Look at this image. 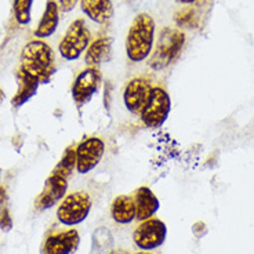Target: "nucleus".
<instances>
[{"label":"nucleus","instance_id":"nucleus-24","mask_svg":"<svg viewBox=\"0 0 254 254\" xmlns=\"http://www.w3.org/2000/svg\"><path fill=\"white\" fill-rule=\"evenodd\" d=\"M77 1H79V0H60V1H58V6H60V8H61L63 11L69 13V11H72V10L76 7Z\"/></svg>","mask_w":254,"mask_h":254},{"label":"nucleus","instance_id":"nucleus-15","mask_svg":"<svg viewBox=\"0 0 254 254\" xmlns=\"http://www.w3.org/2000/svg\"><path fill=\"white\" fill-rule=\"evenodd\" d=\"M112 45H114L112 38H98L93 43H90L84 57L87 68H97L102 63L109 61L112 57Z\"/></svg>","mask_w":254,"mask_h":254},{"label":"nucleus","instance_id":"nucleus-2","mask_svg":"<svg viewBox=\"0 0 254 254\" xmlns=\"http://www.w3.org/2000/svg\"><path fill=\"white\" fill-rule=\"evenodd\" d=\"M155 21L146 13L138 14L130 25L126 38V54L131 63H141L152 53Z\"/></svg>","mask_w":254,"mask_h":254},{"label":"nucleus","instance_id":"nucleus-9","mask_svg":"<svg viewBox=\"0 0 254 254\" xmlns=\"http://www.w3.org/2000/svg\"><path fill=\"white\" fill-rule=\"evenodd\" d=\"M101 84V73L97 68L82 70L72 84V98L77 107H83L93 98Z\"/></svg>","mask_w":254,"mask_h":254},{"label":"nucleus","instance_id":"nucleus-8","mask_svg":"<svg viewBox=\"0 0 254 254\" xmlns=\"http://www.w3.org/2000/svg\"><path fill=\"white\" fill-rule=\"evenodd\" d=\"M105 153V144L98 137H89L76 146V170L80 174H87L100 165Z\"/></svg>","mask_w":254,"mask_h":254},{"label":"nucleus","instance_id":"nucleus-4","mask_svg":"<svg viewBox=\"0 0 254 254\" xmlns=\"http://www.w3.org/2000/svg\"><path fill=\"white\" fill-rule=\"evenodd\" d=\"M90 40H91V33L84 19H75L66 29L64 38L58 45L61 57L66 61H76L87 50Z\"/></svg>","mask_w":254,"mask_h":254},{"label":"nucleus","instance_id":"nucleus-28","mask_svg":"<svg viewBox=\"0 0 254 254\" xmlns=\"http://www.w3.org/2000/svg\"><path fill=\"white\" fill-rule=\"evenodd\" d=\"M4 101V91L0 89V105H1V102Z\"/></svg>","mask_w":254,"mask_h":254},{"label":"nucleus","instance_id":"nucleus-25","mask_svg":"<svg viewBox=\"0 0 254 254\" xmlns=\"http://www.w3.org/2000/svg\"><path fill=\"white\" fill-rule=\"evenodd\" d=\"M192 232H193V235L196 236V238H202V236L207 234L206 224L202 221H197L196 224H193V227H192Z\"/></svg>","mask_w":254,"mask_h":254},{"label":"nucleus","instance_id":"nucleus-11","mask_svg":"<svg viewBox=\"0 0 254 254\" xmlns=\"http://www.w3.org/2000/svg\"><path fill=\"white\" fill-rule=\"evenodd\" d=\"M68 190V183H66V178L57 176V174H53L45 183V188L42 190V193L39 195L36 202H35V207L39 211H43V210L51 209L54 204H57L63 197H65Z\"/></svg>","mask_w":254,"mask_h":254},{"label":"nucleus","instance_id":"nucleus-6","mask_svg":"<svg viewBox=\"0 0 254 254\" xmlns=\"http://www.w3.org/2000/svg\"><path fill=\"white\" fill-rule=\"evenodd\" d=\"M91 210V197L87 192H73L64 197L61 204L58 206V221L73 227L83 222L90 214Z\"/></svg>","mask_w":254,"mask_h":254},{"label":"nucleus","instance_id":"nucleus-7","mask_svg":"<svg viewBox=\"0 0 254 254\" xmlns=\"http://www.w3.org/2000/svg\"><path fill=\"white\" fill-rule=\"evenodd\" d=\"M167 228L163 221L158 218H149L141 222V225L134 231L133 241L135 246L144 252H151L160 248L166 241Z\"/></svg>","mask_w":254,"mask_h":254},{"label":"nucleus","instance_id":"nucleus-10","mask_svg":"<svg viewBox=\"0 0 254 254\" xmlns=\"http://www.w3.org/2000/svg\"><path fill=\"white\" fill-rule=\"evenodd\" d=\"M151 90L152 86L146 77H135L127 83L123 91V101L127 111H130L134 115H140L148 101Z\"/></svg>","mask_w":254,"mask_h":254},{"label":"nucleus","instance_id":"nucleus-12","mask_svg":"<svg viewBox=\"0 0 254 254\" xmlns=\"http://www.w3.org/2000/svg\"><path fill=\"white\" fill-rule=\"evenodd\" d=\"M80 245V236L76 229H68L64 232L47 236L43 243V254H73Z\"/></svg>","mask_w":254,"mask_h":254},{"label":"nucleus","instance_id":"nucleus-16","mask_svg":"<svg viewBox=\"0 0 254 254\" xmlns=\"http://www.w3.org/2000/svg\"><path fill=\"white\" fill-rule=\"evenodd\" d=\"M82 11L95 24H107L114 17L112 0H80Z\"/></svg>","mask_w":254,"mask_h":254},{"label":"nucleus","instance_id":"nucleus-13","mask_svg":"<svg viewBox=\"0 0 254 254\" xmlns=\"http://www.w3.org/2000/svg\"><path fill=\"white\" fill-rule=\"evenodd\" d=\"M133 199L135 203V218L141 222L152 218L160 207L156 195L146 187H141L135 190Z\"/></svg>","mask_w":254,"mask_h":254},{"label":"nucleus","instance_id":"nucleus-29","mask_svg":"<svg viewBox=\"0 0 254 254\" xmlns=\"http://www.w3.org/2000/svg\"><path fill=\"white\" fill-rule=\"evenodd\" d=\"M118 254H125V253H118ZM135 254H151V253H146V252H140V253H135Z\"/></svg>","mask_w":254,"mask_h":254},{"label":"nucleus","instance_id":"nucleus-22","mask_svg":"<svg viewBox=\"0 0 254 254\" xmlns=\"http://www.w3.org/2000/svg\"><path fill=\"white\" fill-rule=\"evenodd\" d=\"M195 13L192 8H188V10H183L176 15V21H177L178 26H193V22H195Z\"/></svg>","mask_w":254,"mask_h":254},{"label":"nucleus","instance_id":"nucleus-23","mask_svg":"<svg viewBox=\"0 0 254 254\" xmlns=\"http://www.w3.org/2000/svg\"><path fill=\"white\" fill-rule=\"evenodd\" d=\"M13 227V221H11V217L8 214L7 209H1L0 211V228L3 231H10Z\"/></svg>","mask_w":254,"mask_h":254},{"label":"nucleus","instance_id":"nucleus-18","mask_svg":"<svg viewBox=\"0 0 254 254\" xmlns=\"http://www.w3.org/2000/svg\"><path fill=\"white\" fill-rule=\"evenodd\" d=\"M111 216L118 224H130L135 220V203L133 197L126 195L115 197L111 207Z\"/></svg>","mask_w":254,"mask_h":254},{"label":"nucleus","instance_id":"nucleus-26","mask_svg":"<svg viewBox=\"0 0 254 254\" xmlns=\"http://www.w3.org/2000/svg\"><path fill=\"white\" fill-rule=\"evenodd\" d=\"M6 190L3 188V187H0V203H4V200H6Z\"/></svg>","mask_w":254,"mask_h":254},{"label":"nucleus","instance_id":"nucleus-17","mask_svg":"<svg viewBox=\"0 0 254 254\" xmlns=\"http://www.w3.org/2000/svg\"><path fill=\"white\" fill-rule=\"evenodd\" d=\"M17 82H18V90H17V93H15L13 100H11V105H13L14 108H19L25 102L29 101L32 97L36 94L39 84H40L35 77L28 75L21 68L17 69Z\"/></svg>","mask_w":254,"mask_h":254},{"label":"nucleus","instance_id":"nucleus-21","mask_svg":"<svg viewBox=\"0 0 254 254\" xmlns=\"http://www.w3.org/2000/svg\"><path fill=\"white\" fill-rule=\"evenodd\" d=\"M93 246L97 252H104L112 248V236L108 229L100 228L95 231L93 235Z\"/></svg>","mask_w":254,"mask_h":254},{"label":"nucleus","instance_id":"nucleus-3","mask_svg":"<svg viewBox=\"0 0 254 254\" xmlns=\"http://www.w3.org/2000/svg\"><path fill=\"white\" fill-rule=\"evenodd\" d=\"M185 45V33L177 28H163L159 33L156 47L149 60V66L155 70L166 69L181 54Z\"/></svg>","mask_w":254,"mask_h":254},{"label":"nucleus","instance_id":"nucleus-20","mask_svg":"<svg viewBox=\"0 0 254 254\" xmlns=\"http://www.w3.org/2000/svg\"><path fill=\"white\" fill-rule=\"evenodd\" d=\"M33 0H14V15L19 25L31 22V11Z\"/></svg>","mask_w":254,"mask_h":254},{"label":"nucleus","instance_id":"nucleus-5","mask_svg":"<svg viewBox=\"0 0 254 254\" xmlns=\"http://www.w3.org/2000/svg\"><path fill=\"white\" fill-rule=\"evenodd\" d=\"M172 111V100L162 87H152L145 107L141 111V121L148 128H159L165 125Z\"/></svg>","mask_w":254,"mask_h":254},{"label":"nucleus","instance_id":"nucleus-27","mask_svg":"<svg viewBox=\"0 0 254 254\" xmlns=\"http://www.w3.org/2000/svg\"><path fill=\"white\" fill-rule=\"evenodd\" d=\"M178 3H183V4H192V3H195L197 0H177Z\"/></svg>","mask_w":254,"mask_h":254},{"label":"nucleus","instance_id":"nucleus-19","mask_svg":"<svg viewBox=\"0 0 254 254\" xmlns=\"http://www.w3.org/2000/svg\"><path fill=\"white\" fill-rule=\"evenodd\" d=\"M75 169H76V146H68L57 166L54 167L53 174H57L68 180Z\"/></svg>","mask_w":254,"mask_h":254},{"label":"nucleus","instance_id":"nucleus-14","mask_svg":"<svg viewBox=\"0 0 254 254\" xmlns=\"http://www.w3.org/2000/svg\"><path fill=\"white\" fill-rule=\"evenodd\" d=\"M60 24V6L56 0H47L46 1L45 13L40 18V22L33 32L35 38L46 39L53 36L57 31Z\"/></svg>","mask_w":254,"mask_h":254},{"label":"nucleus","instance_id":"nucleus-1","mask_svg":"<svg viewBox=\"0 0 254 254\" xmlns=\"http://www.w3.org/2000/svg\"><path fill=\"white\" fill-rule=\"evenodd\" d=\"M19 68L35 77L40 84L49 83L57 70L54 50L40 39L28 42L21 51Z\"/></svg>","mask_w":254,"mask_h":254}]
</instances>
